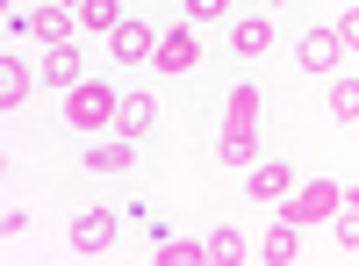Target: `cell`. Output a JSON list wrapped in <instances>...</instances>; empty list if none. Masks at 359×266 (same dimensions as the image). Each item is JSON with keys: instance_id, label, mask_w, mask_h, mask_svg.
I'll return each instance as SVG.
<instances>
[{"instance_id": "cell-1", "label": "cell", "mask_w": 359, "mask_h": 266, "mask_svg": "<svg viewBox=\"0 0 359 266\" xmlns=\"http://www.w3.org/2000/svg\"><path fill=\"white\" fill-rule=\"evenodd\" d=\"M338 209H345L338 180H302L294 194H280V223H294V230H302V223H331Z\"/></svg>"}, {"instance_id": "cell-2", "label": "cell", "mask_w": 359, "mask_h": 266, "mask_svg": "<svg viewBox=\"0 0 359 266\" xmlns=\"http://www.w3.org/2000/svg\"><path fill=\"white\" fill-rule=\"evenodd\" d=\"M115 108H123V94H115L108 79H79V86H65L72 130H101V123H115Z\"/></svg>"}, {"instance_id": "cell-3", "label": "cell", "mask_w": 359, "mask_h": 266, "mask_svg": "<svg viewBox=\"0 0 359 266\" xmlns=\"http://www.w3.org/2000/svg\"><path fill=\"white\" fill-rule=\"evenodd\" d=\"M151 65H158V72H172V79L201 65V44H194V22H180V29H158V58H151Z\"/></svg>"}, {"instance_id": "cell-4", "label": "cell", "mask_w": 359, "mask_h": 266, "mask_svg": "<svg viewBox=\"0 0 359 266\" xmlns=\"http://www.w3.org/2000/svg\"><path fill=\"white\" fill-rule=\"evenodd\" d=\"M108 58H123V65H151V58H158V29L151 22H123L108 36Z\"/></svg>"}, {"instance_id": "cell-5", "label": "cell", "mask_w": 359, "mask_h": 266, "mask_svg": "<svg viewBox=\"0 0 359 266\" xmlns=\"http://www.w3.org/2000/svg\"><path fill=\"white\" fill-rule=\"evenodd\" d=\"M108 245H115V216H108V209H79V216H72V252L94 259V252H108Z\"/></svg>"}, {"instance_id": "cell-6", "label": "cell", "mask_w": 359, "mask_h": 266, "mask_svg": "<svg viewBox=\"0 0 359 266\" xmlns=\"http://www.w3.org/2000/svg\"><path fill=\"white\" fill-rule=\"evenodd\" d=\"M294 58H302V72H331L338 58H345V44H338V29H302Z\"/></svg>"}, {"instance_id": "cell-7", "label": "cell", "mask_w": 359, "mask_h": 266, "mask_svg": "<svg viewBox=\"0 0 359 266\" xmlns=\"http://www.w3.org/2000/svg\"><path fill=\"white\" fill-rule=\"evenodd\" d=\"M29 36H36L43 51L50 44H72V8H65V0H43V8L29 15Z\"/></svg>"}, {"instance_id": "cell-8", "label": "cell", "mask_w": 359, "mask_h": 266, "mask_svg": "<svg viewBox=\"0 0 359 266\" xmlns=\"http://www.w3.org/2000/svg\"><path fill=\"white\" fill-rule=\"evenodd\" d=\"M216 159H223V166H252V159H259V123H223Z\"/></svg>"}, {"instance_id": "cell-9", "label": "cell", "mask_w": 359, "mask_h": 266, "mask_svg": "<svg viewBox=\"0 0 359 266\" xmlns=\"http://www.w3.org/2000/svg\"><path fill=\"white\" fill-rule=\"evenodd\" d=\"M266 44H273V22H266V15H245V22H230V51H237V58H259Z\"/></svg>"}, {"instance_id": "cell-10", "label": "cell", "mask_w": 359, "mask_h": 266, "mask_svg": "<svg viewBox=\"0 0 359 266\" xmlns=\"http://www.w3.org/2000/svg\"><path fill=\"white\" fill-rule=\"evenodd\" d=\"M151 123H158V101H151V94H130L123 108H115V130H123L130 144H137L144 130H151Z\"/></svg>"}, {"instance_id": "cell-11", "label": "cell", "mask_w": 359, "mask_h": 266, "mask_svg": "<svg viewBox=\"0 0 359 266\" xmlns=\"http://www.w3.org/2000/svg\"><path fill=\"white\" fill-rule=\"evenodd\" d=\"M43 79L50 86H79V44H50L43 51Z\"/></svg>"}, {"instance_id": "cell-12", "label": "cell", "mask_w": 359, "mask_h": 266, "mask_svg": "<svg viewBox=\"0 0 359 266\" xmlns=\"http://www.w3.org/2000/svg\"><path fill=\"white\" fill-rule=\"evenodd\" d=\"M29 86H36V72H29V65H22V58H8V72H0V108H8V115H15V108L29 101Z\"/></svg>"}, {"instance_id": "cell-13", "label": "cell", "mask_w": 359, "mask_h": 266, "mask_svg": "<svg viewBox=\"0 0 359 266\" xmlns=\"http://www.w3.org/2000/svg\"><path fill=\"white\" fill-rule=\"evenodd\" d=\"M259 259H266V266H294V259H302V238H294V223H280V230H266V245H259Z\"/></svg>"}, {"instance_id": "cell-14", "label": "cell", "mask_w": 359, "mask_h": 266, "mask_svg": "<svg viewBox=\"0 0 359 266\" xmlns=\"http://www.w3.org/2000/svg\"><path fill=\"white\" fill-rule=\"evenodd\" d=\"M151 259H158V266H201V259H208V245H194V238H158V245H151Z\"/></svg>"}, {"instance_id": "cell-15", "label": "cell", "mask_w": 359, "mask_h": 266, "mask_svg": "<svg viewBox=\"0 0 359 266\" xmlns=\"http://www.w3.org/2000/svg\"><path fill=\"white\" fill-rule=\"evenodd\" d=\"M252 194H259V201L294 194V173H287V166H252Z\"/></svg>"}, {"instance_id": "cell-16", "label": "cell", "mask_w": 359, "mask_h": 266, "mask_svg": "<svg viewBox=\"0 0 359 266\" xmlns=\"http://www.w3.org/2000/svg\"><path fill=\"white\" fill-rule=\"evenodd\" d=\"M79 22L101 29V36H115V29H123V0H79Z\"/></svg>"}, {"instance_id": "cell-17", "label": "cell", "mask_w": 359, "mask_h": 266, "mask_svg": "<svg viewBox=\"0 0 359 266\" xmlns=\"http://www.w3.org/2000/svg\"><path fill=\"white\" fill-rule=\"evenodd\" d=\"M86 173H130V137L94 144V152H86Z\"/></svg>"}, {"instance_id": "cell-18", "label": "cell", "mask_w": 359, "mask_h": 266, "mask_svg": "<svg viewBox=\"0 0 359 266\" xmlns=\"http://www.w3.org/2000/svg\"><path fill=\"white\" fill-rule=\"evenodd\" d=\"M331 115L338 123H359V79H331Z\"/></svg>"}, {"instance_id": "cell-19", "label": "cell", "mask_w": 359, "mask_h": 266, "mask_svg": "<svg viewBox=\"0 0 359 266\" xmlns=\"http://www.w3.org/2000/svg\"><path fill=\"white\" fill-rule=\"evenodd\" d=\"M230 123H259V86H252V79L230 86Z\"/></svg>"}, {"instance_id": "cell-20", "label": "cell", "mask_w": 359, "mask_h": 266, "mask_svg": "<svg viewBox=\"0 0 359 266\" xmlns=\"http://www.w3.org/2000/svg\"><path fill=\"white\" fill-rule=\"evenodd\" d=\"M208 259H216V266H237V259H245V238H237V230H216V238H208Z\"/></svg>"}, {"instance_id": "cell-21", "label": "cell", "mask_w": 359, "mask_h": 266, "mask_svg": "<svg viewBox=\"0 0 359 266\" xmlns=\"http://www.w3.org/2000/svg\"><path fill=\"white\" fill-rule=\"evenodd\" d=\"M331 223H338V245H345V252H359V209H352V201H345Z\"/></svg>"}, {"instance_id": "cell-22", "label": "cell", "mask_w": 359, "mask_h": 266, "mask_svg": "<svg viewBox=\"0 0 359 266\" xmlns=\"http://www.w3.org/2000/svg\"><path fill=\"white\" fill-rule=\"evenodd\" d=\"M230 0H187V22H223Z\"/></svg>"}, {"instance_id": "cell-23", "label": "cell", "mask_w": 359, "mask_h": 266, "mask_svg": "<svg viewBox=\"0 0 359 266\" xmlns=\"http://www.w3.org/2000/svg\"><path fill=\"white\" fill-rule=\"evenodd\" d=\"M331 29H338V44H345V51H359V8H345Z\"/></svg>"}, {"instance_id": "cell-24", "label": "cell", "mask_w": 359, "mask_h": 266, "mask_svg": "<svg viewBox=\"0 0 359 266\" xmlns=\"http://www.w3.org/2000/svg\"><path fill=\"white\" fill-rule=\"evenodd\" d=\"M345 201H352V209H359V187H352V194H345Z\"/></svg>"}, {"instance_id": "cell-25", "label": "cell", "mask_w": 359, "mask_h": 266, "mask_svg": "<svg viewBox=\"0 0 359 266\" xmlns=\"http://www.w3.org/2000/svg\"><path fill=\"white\" fill-rule=\"evenodd\" d=\"M65 8H79V0H65Z\"/></svg>"}]
</instances>
